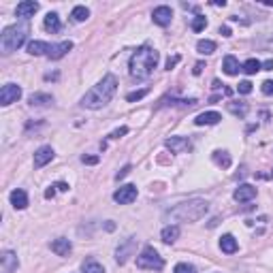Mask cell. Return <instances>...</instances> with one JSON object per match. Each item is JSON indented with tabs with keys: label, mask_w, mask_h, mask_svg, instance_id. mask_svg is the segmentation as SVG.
Returning <instances> with one entry per match:
<instances>
[{
	"label": "cell",
	"mask_w": 273,
	"mask_h": 273,
	"mask_svg": "<svg viewBox=\"0 0 273 273\" xmlns=\"http://www.w3.org/2000/svg\"><path fill=\"white\" fill-rule=\"evenodd\" d=\"M158 51L152 49L149 45H143L130 56V62H128V71H130V77L137 79V81H143L147 79L152 71L158 64Z\"/></svg>",
	"instance_id": "1"
},
{
	"label": "cell",
	"mask_w": 273,
	"mask_h": 273,
	"mask_svg": "<svg viewBox=\"0 0 273 273\" xmlns=\"http://www.w3.org/2000/svg\"><path fill=\"white\" fill-rule=\"evenodd\" d=\"M115 92H117L115 75H105L103 81H98L81 98V105L88 107V109H100V107H105L107 103H111V98L115 96Z\"/></svg>",
	"instance_id": "2"
},
{
	"label": "cell",
	"mask_w": 273,
	"mask_h": 273,
	"mask_svg": "<svg viewBox=\"0 0 273 273\" xmlns=\"http://www.w3.org/2000/svg\"><path fill=\"white\" fill-rule=\"evenodd\" d=\"M207 209H209V203L207 201L192 199L188 203H179L177 207L169 209L164 213V218H167V220H173V222H196L205 216Z\"/></svg>",
	"instance_id": "3"
},
{
	"label": "cell",
	"mask_w": 273,
	"mask_h": 273,
	"mask_svg": "<svg viewBox=\"0 0 273 273\" xmlns=\"http://www.w3.org/2000/svg\"><path fill=\"white\" fill-rule=\"evenodd\" d=\"M28 32H30L28 24H15L4 28L2 34H0V49H2V53H11L19 49L26 43V39H28Z\"/></svg>",
	"instance_id": "4"
},
{
	"label": "cell",
	"mask_w": 273,
	"mask_h": 273,
	"mask_svg": "<svg viewBox=\"0 0 273 273\" xmlns=\"http://www.w3.org/2000/svg\"><path fill=\"white\" fill-rule=\"evenodd\" d=\"M137 267L139 269H147V271H160L164 267V260L152 245L143 248V252L137 256Z\"/></svg>",
	"instance_id": "5"
},
{
	"label": "cell",
	"mask_w": 273,
	"mask_h": 273,
	"mask_svg": "<svg viewBox=\"0 0 273 273\" xmlns=\"http://www.w3.org/2000/svg\"><path fill=\"white\" fill-rule=\"evenodd\" d=\"M137 252V239L135 237H128V239H124L120 245H117V250H115V260L120 265H124L128 258H130L132 254Z\"/></svg>",
	"instance_id": "6"
},
{
	"label": "cell",
	"mask_w": 273,
	"mask_h": 273,
	"mask_svg": "<svg viewBox=\"0 0 273 273\" xmlns=\"http://www.w3.org/2000/svg\"><path fill=\"white\" fill-rule=\"evenodd\" d=\"M21 98V88L17 83H7L2 85V90H0V105L7 107L11 103H17Z\"/></svg>",
	"instance_id": "7"
},
{
	"label": "cell",
	"mask_w": 273,
	"mask_h": 273,
	"mask_svg": "<svg viewBox=\"0 0 273 273\" xmlns=\"http://www.w3.org/2000/svg\"><path fill=\"white\" fill-rule=\"evenodd\" d=\"M137 186L132 184H126V186H120L115 192H113V201L120 203V205H128V203H132L137 199Z\"/></svg>",
	"instance_id": "8"
},
{
	"label": "cell",
	"mask_w": 273,
	"mask_h": 273,
	"mask_svg": "<svg viewBox=\"0 0 273 273\" xmlns=\"http://www.w3.org/2000/svg\"><path fill=\"white\" fill-rule=\"evenodd\" d=\"M19 267L17 254L11 252V250H4L2 256H0V273H15Z\"/></svg>",
	"instance_id": "9"
},
{
	"label": "cell",
	"mask_w": 273,
	"mask_h": 273,
	"mask_svg": "<svg viewBox=\"0 0 273 273\" xmlns=\"http://www.w3.org/2000/svg\"><path fill=\"white\" fill-rule=\"evenodd\" d=\"M152 19H154V24L167 28V26L171 24V19H173V11H171V7H167V4L156 7V9H154V13H152Z\"/></svg>",
	"instance_id": "10"
},
{
	"label": "cell",
	"mask_w": 273,
	"mask_h": 273,
	"mask_svg": "<svg viewBox=\"0 0 273 273\" xmlns=\"http://www.w3.org/2000/svg\"><path fill=\"white\" fill-rule=\"evenodd\" d=\"M164 145H167L173 154H184L190 149V139L188 137H171L164 141Z\"/></svg>",
	"instance_id": "11"
},
{
	"label": "cell",
	"mask_w": 273,
	"mask_h": 273,
	"mask_svg": "<svg viewBox=\"0 0 273 273\" xmlns=\"http://www.w3.org/2000/svg\"><path fill=\"white\" fill-rule=\"evenodd\" d=\"M36 11H39V2H34V0H24V2L17 4L15 13H17V17H21V19H30V17H34Z\"/></svg>",
	"instance_id": "12"
},
{
	"label": "cell",
	"mask_w": 273,
	"mask_h": 273,
	"mask_svg": "<svg viewBox=\"0 0 273 273\" xmlns=\"http://www.w3.org/2000/svg\"><path fill=\"white\" fill-rule=\"evenodd\" d=\"M71 49H73V43L71 41H62V43H58V45H51L49 47L47 58H49V60H60V58H64Z\"/></svg>",
	"instance_id": "13"
},
{
	"label": "cell",
	"mask_w": 273,
	"mask_h": 273,
	"mask_svg": "<svg viewBox=\"0 0 273 273\" xmlns=\"http://www.w3.org/2000/svg\"><path fill=\"white\" fill-rule=\"evenodd\" d=\"M233 199L239 201V203L252 201V199H256V188H254V186H250V184H241L237 190L233 192Z\"/></svg>",
	"instance_id": "14"
},
{
	"label": "cell",
	"mask_w": 273,
	"mask_h": 273,
	"mask_svg": "<svg viewBox=\"0 0 273 273\" xmlns=\"http://www.w3.org/2000/svg\"><path fill=\"white\" fill-rule=\"evenodd\" d=\"M53 160V149L49 145H43L39 147L34 152V169H41V167H45L47 162H51Z\"/></svg>",
	"instance_id": "15"
},
{
	"label": "cell",
	"mask_w": 273,
	"mask_h": 273,
	"mask_svg": "<svg viewBox=\"0 0 273 273\" xmlns=\"http://www.w3.org/2000/svg\"><path fill=\"white\" fill-rule=\"evenodd\" d=\"M220 120H222V115L218 113V111H205V113L196 115L194 124L196 126H211V124H218Z\"/></svg>",
	"instance_id": "16"
},
{
	"label": "cell",
	"mask_w": 273,
	"mask_h": 273,
	"mask_svg": "<svg viewBox=\"0 0 273 273\" xmlns=\"http://www.w3.org/2000/svg\"><path fill=\"white\" fill-rule=\"evenodd\" d=\"M9 199H11V205H13L15 209H26V207H28V194L21 188H15L11 192Z\"/></svg>",
	"instance_id": "17"
},
{
	"label": "cell",
	"mask_w": 273,
	"mask_h": 273,
	"mask_svg": "<svg viewBox=\"0 0 273 273\" xmlns=\"http://www.w3.org/2000/svg\"><path fill=\"white\" fill-rule=\"evenodd\" d=\"M51 252H56L58 256H68L73 252V243L68 241V239H56V241H51Z\"/></svg>",
	"instance_id": "18"
},
{
	"label": "cell",
	"mask_w": 273,
	"mask_h": 273,
	"mask_svg": "<svg viewBox=\"0 0 273 273\" xmlns=\"http://www.w3.org/2000/svg\"><path fill=\"white\" fill-rule=\"evenodd\" d=\"M220 250L224 254H235L239 250V243H237V239L233 237V235H222V239H220Z\"/></svg>",
	"instance_id": "19"
},
{
	"label": "cell",
	"mask_w": 273,
	"mask_h": 273,
	"mask_svg": "<svg viewBox=\"0 0 273 273\" xmlns=\"http://www.w3.org/2000/svg\"><path fill=\"white\" fill-rule=\"evenodd\" d=\"M43 26H45V30L51 32V34H56V32L62 30V24H60V17H58V13H47V15H45V21H43Z\"/></svg>",
	"instance_id": "20"
},
{
	"label": "cell",
	"mask_w": 273,
	"mask_h": 273,
	"mask_svg": "<svg viewBox=\"0 0 273 273\" xmlns=\"http://www.w3.org/2000/svg\"><path fill=\"white\" fill-rule=\"evenodd\" d=\"M160 237H162L164 243H175V241H177V237H179V226H177V224H169V226L162 228Z\"/></svg>",
	"instance_id": "21"
},
{
	"label": "cell",
	"mask_w": 273,
	"mask_h": 273,
	"mask_svg": "<svg viewBox=\"0 0 273 273\" xmlns=\"http://www.w3.org/2000/svg\"><path fill=\"white\" fill-rule=\"evenodd\" d=\"M222 68H224V73L226 75H239V71H241V64H239V60L235 56H226L224 58V62H222Z\"/></svg>",
	"instance_id": "22"
},
{
	"label": "cell",
	"mask_w": 273,
	"mask_h": 273,
	"mask_svg": "<svg viewBox=\"0 0 273 273\" xmlns=\"http://www.w3.org/2000/svg\"><path fill=\"white\" fill-rule=\"evenodd\" d=\"M28 100H30L32 107H47V105L53 103V96L51 94H45V92H36V94H32Z\"/></svg>",
	"instance_id": "23"
},
{
	"label": "cell",
	"mask_w": 273,
	"mask_h": 273,
	"mask_svg": "<svg viewBox=\"0 0 273 273\" xmlns=\"http://www.w3.org/2000/svg\"><path fill=\"white\" fill-rule=\"evenodd\" d=\"M49 43H43V41H30L28 43V53L30 56H43L45 53L47 56V51H49Z\"/></svg>",
	"instance_id": "24"
},
{
	"label": "cell",
	"mask_w": 273,
	"mask_h": 273,
	"mask_svg": "<svg viewBox=\"0 0 273 273\" xmlns=\"http://www.w3.org/2000/svg\"><path fill=\"white\" fill-rule=\"evenodd\" d=\"M81 273H105V267L96 258H85L81 263Z\"/></svg>",
	"instance_id": "25"
},
{
	"label": "cell",
	"mask_w": 273,
	"mask_h": 273,
	"mask_svg": "<svg viewBox=\"0 0 273 273\" xmlns=\"http://www.w3.org/2000/svg\"><path fill=\"white\" fill-rule=\"evenodd\" d=\"M211 158H213V162L218 164V167H222V169H228L231 167V156H228V152H222V149H216V152L211 154Z\"/></svg>",
	"instance_id": "26"
},
{
	"label": "cell",
	"mask_w": 273,
	"mask_h": 273,
	"mask_svg": "<svg viewBox=\"0 0 273 273\" xmlns=\"http://www.w3.org/2000/svg\"><path fill=\"white\" fill-rule=\"evenodd\" d=\"M241 71H243V73H248V75H254V73L263 71V62H258L256 58H250V60L241 66Z\"/></svg>",
	"instance_id": "27"
},
{
	"label": "cell",
	"mask_w": 273,
	"mask_h": 273,
	"mask_svg": "<svg viewBox=\"0 0 273 273\" xmlns=\"http://www.w3.org/2000/svg\"><path fill=\"white\" fill-rule=\"evenodd\" d=\"M196 49H199V53H203V56H209V53L216 51V43L209 41V39H203L196 43Z\"/></svg>",
	"instance_id": "28"
},
{
	"label": "cell",
	"mask_w": 273,
	"mask_h": 273,
	"mask_svg": "<svg viewBox=\"0 0 273 273\" xmlns=\"http://www.w3.org/2000/svg\"><path fill=\"white\" fill-rule=\"evenodd\" d=\"M196 103H199V100H196V98H162V103H160V105H181V107H194Z\"/></svg>",
	"instance_id": "29"
},
{
	"label": "cell",
	"mask_w": 273,
	"mask_h": 273,
	"mask_svg": "<svg viewBox=\"0 0 273 273\" xmlns=\"http://www.w3.org/2000/svg\"><path fill=\"white\" fill-rule=\"evenodd\" d=\"M228 111L235 115H239V117H245V113H248V105L245 103H228Z\"/></svg>",
	"instance_id": "30"
},
{
	"label": "cell",
	"mask_w": 273,
	"mask_h": 273,
	"mask_svg": "<svg viewBox=\"0 0 273 273\" xmlns=\"http://www.w3.org/2000/svg\"><path fill=\"white\" fill-rule=\"evenodd\" d=\"M71 17H73L75 21H85V19L90 17V11L85 9V7H75L73 13H71Z\"/></svg>",
	"instance_id": "31"
},
{
	"label": "cell",
	"mask_w": 273,
	"mask_h": 273,
	"mask_svg": "<svg viewBox=\"0 0 273 273\" xmlns=\"http://www.w3.org/2000/svg\"><path fill=\"white\" fill-rule=\"evenodd\" d=\"M205 26H207V19H205V15H196V17L192 19V30H194V32H201V30H205Z\"/></svg>",
	"instance_id": "32"
},
{
	"label": "cell",
	"mask_w": 273,
	"mask_h": 273,
	"mask_svg": "<svg viewBox=\"0 0 273 273\" xmlns=\"http://www.w3.org/2000/svg\"><path fill=\"white\" fill-rule=\"evenodd\" d=\"M173 273H196V267L190 265V263H177Z\"/></svg>",
	"instance_id": "33"
},
{
	"label": "cell",
	"mask_w": 273,
	"mask_h": 273,
	"mask_svg": "<svg viewBox=\"0 0 273 273\" xmlns=\"http://www.w3.org/2000/svg\"><path fill=\"white\" fill-rule=\"evenodd\" d=\"M149 92L147 88H143V90H137V92H130V94H126V100L128 103H135V100H141L143 96H145Z\"/></svg>",
	"instance_id": "34"
},
{
	"label": "cell",
	"mask_w": 273,
	"mask_h": 273,
	"mask_svg": "<svg viewBox=\"0 0 273 273\" xmlns=\"http://www.w3.org/2000/svg\"><path fill=\"white\" fill-rule=\"evenodd\" d=\"M237 92L239 94H250L252 92V81H241L237 85Z\"/></svg>",
	"instance_id": "35"
},
{
	"label": "cell",
	"mask_w": 273,
	"mask_h": 273,
	"mask_svg": "<svg viewBox=\"0 0 273 273\" xmlns=\"http://www.w3.org/2000/svg\"><path fill=\"white\" fill-rule=\"evenodd\" d=\"M260 90H263L265 96H271L273 94V79H267V81H263V88H260Z\"/></svg>",
	"instance_id": "36"
},
{
	"label": "cell",
	"mask_w": 273,
	"mask_h": 273,
	"mask_svg": "<svg viewBox=\"0 0 273 273\" xmlns=\"http://www.w3.org/2000/svg\"><path fill=\"white\" fill-rule=\"evenodd\" d=\"M126 132H128V128H126V126H120V128H115V130L111 132L109 139H120V137H124Z\"/></svg>",
	"instance_id": "37"
},
{
	"label": "cell",
	"mask_w": 273,
	"mask_h": 273,
	"mask_svg": "<svg viewBox=\"0 0 273 273\" xmlns=\"http://www.w3.org/2000/svg\"><path fill=\"white\" fill-rule=\"evenodd\" d=\"M130 169H132V167H130V164H126V167H124V169H122V171H117V173H115V179H117V181H120V179H124V177H126V175H128V173H130Z\"/></svg>",
	"instance_id": "38"
},
{
	"label": "cell",
	"mask_w": 273,
	"mask_h": 273,
	"mask_svg": "<svg viewBox=\"0 0 273 273\" xmlns=\"http://www.w3.org/2000/svg\"><path fill=\"white\" fill-rule=\"evenodd\" d=\"M258 47H263V49H267V51H271L273 49V36H269L267 41H258Z\"/></svg>",
	"instance_id": "39"
},
{
	"label": "cell",
	"mask_w": 273,
	"mask_h": 273,
	"mask_svg": "<svg viewBox=\"0 0 273 273\" xmlns=\"http://www.w3.org/2000/svg\"><path fill=\"white\" fill-rule=\"evenodd\" d=\"M98 156H85V154H83V156H81V162L83 164H98Z\"/></svg>",
	"instance_id": "40"
},
{
	"label": "cell",
	"mask_w": 273,
	"mask_h": 273,
	"mask_svg": "<svg viewBox=\"0 0 273 273\" xmlns=\"http://www.w3.org/2000/svg\"><path fill=\"white\" fill-rule=\"evenodd\" d=\"M179 60H181L179 56H173V58H169V60H167V71H171V68H173V66H175V64H177Z\"/></svg>",
	"instance_id": "41"
},
{
	"label": "cell",
	"mask_w": 273,
	"mask_h": 273,
	"mask_svg": "<svg viewBox=\"0 0 273 273\" xmlns=\"http://www.w3.org/2000/svg\"><path fill=\"white\" fill-rule=\"evenodd\" d=\"M203 68H205V64H203V62H196V64H194V68H192V73H194V75H201V73H203Z\"/></svg>",
	"instance_id": "42"
},
{
	"label": "cell",
	"mask_w": 273,
	"mask_h": 273,
	"mask_svg": "<svg viewBox=\"0 0 273 273\" xmlns=\"http://www.w3.org/2000/svg\"><path fill=\"white\" fill-rule=\"evenodd\" d=\"M53 188H56V186H51V188L45 190V199H53V194H56V190H53Z\"/></svg>",
	"instance_id": "43"
},
{
	"label": "cell",
	"mask_w": 273,
	"mask_h": 273,
	"mask_svg": "<svg viewBox=\"0 0 273 273\" xmlns=\"http://www.w3.org/2000/svg\"><path fill=\"white\" fill-rule=\"evenodd\" d=\"M263 71H273V60H265L263 62Z\"/></svg>",
	"instance_id": "44"
},
{
	"label": "cell",
	"mask_w": 273,
	"mask_h": 273,
	"mask_svg": "<svg viewBox=\"0 0 273 273\" xmlns=\"http://www.w3.org/2000/svg\"><path fill=\"white\" fill-rule=\"evenodd\" d=\"M220 34L222 36H231V28H228V26H220Z\"/></svg>",
	"instance_id": "45"
},
{
	"label": "cell",
	"mask_w": 273,
	"mask_h": 273,
	"mask_svg": "<svg viewBox=\"0 0 273 273\" xmlns=\"http://www.w3.org/2000/svg\"><path fill=\"white\" fill-rule=\"evenodd\" d=\"M58 77H60V75H58V73H53V75H51V73H49V75H45V79H47V81H56Z\"/></svg>",
	"instance_id": "46"
},
{
	"label": "cell",
	"mask_w": 273,
	"mask_h": 273,
	"mask_svg": "<svg viewBox=\"0 0 273 273\" xmlns=\"http://www.w3.org/2000/svg\"><path fill=\"white\" fill-rule=\"evenodd\" d=\"M56 188H58V190H62V192H66V190H68V186L64 184V181H60V184H56Z\"/></svg>",
	"instance_id": "47"
},
{
	"label": "cell",
	"mask_w": 273,
	"mask_h": 273,
	"mask_svg": "<svg viewBox=\"0 0 273 273\" xmlns=\"http://www.w3.org/2000/svg\"><path fill=\"white\" fill-rule=\"evenodd\" d=\"M265 4H267V7H273V0H267Z\"/></svg>",
	"instance_id": "48"
}]
</instances>
